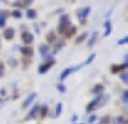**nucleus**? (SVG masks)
Instances as JSON below:
<instances>
[{"label":"nucleus","instance_id":"nucleus-28","mask_svg":"<svg viewBox=\"0 0 128 124\" xmlns=\"http://www.w3.org/2000/svg\"><path fill=\"white\" fill-rule=\"evenodd\" d=\"M115 121H116V123H118V124H125V120H124V118H122V117H118V118H116V120H115Z\"/></svg>","mask_w":128,"mask_h":124},{"label":"nucleus","instance_id":"nucleus-23","mask_svg":"<svg viewBox=\"0 0 128 124\" xmlns=\"http://www.w3.org/2000/svg\"><path fill=\"white\" fill-rule=\"evenodd\" d=\"M9 65H10V66H16V65H18V61H16L14 58H10V59H9Z\"/></svg>","mask_w":128,"mask_h":124},{"label":"nucleus","instance_id":"nucleus-17","mask_svg":"<svg viewBox=\"0 0 128 124\" xmlns=\"http://www.w3.org/2000/svg\"><path fill=\"white\" fill-rule=\"evenodd\" d=\"M86 36H88L86 33H82L79 38H76V41H75V42H76V43H81V42H84L85 39H86Z\"/></svg>","mask_w":128,"mask_h":124},{"label":"nucleus","instance_id":"nucleus-35","mask_svg":"<svg viewBox=\"0 0 128 124\" xmlns=\"http://www.w3.org/2000/svg\"><path fill=\"white\" fill-rule=\"evenodd\" d=\"M24 3H26V6L30 5V3H33V0H24Z\"/></svg>","mask_w":128,"mask_h":124},{"label":"nucleus","instance_id":"nucleus-24","mask_svg":"<svg viewBox=\"0 0 128 124\" xmlns=\"http://www.w3.org/2000/svg\"><path fill=\"white\" fill-rule=\"evenodd\" d=\"M127 42H128V36H125V38H122V39L118 41V45H124V43H127Z\"/></svg>","mask_w":128,"mask_h":124},{"label":"nucleus","instance_id":"nucleus-31","mask_svg":"<svg viewBox=\"0 0 128 124\" xmlns=\"http://www.w3.org/2000/svg\"><path fill=\"white\" fill-rule=\"evenodd\" d=\"M33 29H35V32H36V33H39V32H40V28H39L38 25H33Z\"/></svg>","mask_w":128,"mask_h":124},{"label":"nucleus","instance_id":"nucleus-29","mask_svg":"<svg viewBox=\"0 0 128 124\" xmlns=\"http://www.w3.org/2000/svg\"><path fill=\"white\" fill-rule=\"evenodd\" d=\"M48 41H49V42L55 41V35H53V33H49V38H48Z\"/></svg>","mask_w":128,"mask_h":124},{"label":"nucleus","instance_id":"nucleus-22","mask_svg":"<svg viewBox=\"0 0 128 124\" xmlns=\"http://www.w3.org/2000/svg\"><path fill=\"white\" fill-rule=\"evenodd\" d=\"M94 58H95V53H92V55H91V56H89V58H88L86 61H85V62H84V65H88V64H91Z\"/></svg>","mask_w":128,"mask_h":124},{"label":"nucleus","instance_id":"nucleus-6","mask_svg":"<svg viewBox=\"0 0 128 124\" xmlns=\"http://www.w3.org/2000/svg\"><path fill=\"white\" fill-rule=\"evenodd\" d=\"M53 64H55V61L52 59L49 64H43V65H40V66H39V74H45V72H46L48 69H49V68L53 65Z\"/></svg>","mask_w":128,"mask_h":124},{"label":"nucleus","instance_id":"nucleus-19","mask_svg":"<svg viewBox=\"0 0 128 124\" xmlns=\"http://www.w3.org/2000/svg\"><path fill=\"white\" fill-rule=\"evenodd\" d=\"M12 16H13V18H16V19H20V18H22V12H20V10H13Z\"/></svg>","mask_w":128,"mask_h":124},{"label":"nucleus","instance_id":"nucleus-11","mask_svg":"<svg viewBox=\"0 0 128 124\" xmlns=\"http://www.w3.org/2000/svg\"><path fill=\"white\" fill-rule=\"evenodd\" d=\"M36 16H38L36 10H33V9H28V10H26V18L28 19H35Z\"/></svg>","mask_w":128,"mask_h":124},{"label":"nucleus","instance_id":"nucleus-2","mask_svg":"<svg viewBox=\"0 0 128 124\" xmlns=\"http://www.w3.org/2000/svg\"><path fill=\"white\" fill-rule=\"evenodd\" d=\"M33 35L32 33H29V32H23L22 33V41H23V43H26V45H30L32 42H33Z\"/></svg>","mask_w":128,"mask_h":124},{"label":"nucleus","instance_id":"nucleus-4","mask_svg":"<svg viewBox=\"0 0 128 124\" xmlns=\"http://www.w3.org/2000/svg\"><path fill=\"white\" fill-rule=\"evenodd\" d=\"M72 72H75V66H70V68H66V69H64V72L60 74V77H59V79H60V81H64L65 78L68 77L69 74H72Z\"/></svg>","mask_w":128,"mask_h":124},{"label":"nucleus","instance_id":"nucleus-12","mask_svg":"<svg viewBox=\"0 0 128 124\" xmlns=\"http://www.w3.org/2000/svg\"><path fill=\"white\" fill-rule=\"evenodd\" d=\"M104 28H105V32H104V36H108L111 33V22L110 20H106L104 23Z\"/></svg>","mask_w":128,"mask_h":124},{"label":"nucleus","instance_id":"nucleus-20","mask_svg":"<svg viewBox=\"0 0 128 124\" xmlns=\"http://www.w3.org/2000/svg\"><path fill=\"white\" fill-rule=\"evenodd\" d=\"M121 79H122V82H124V84L128 82V74H127V71H124L121 74Z\"/></svg>","mask_w":128,"mask_h":124},{"label":"nucleus","instance_id":"nucleus-21","mask_svg":"<svg viewBox=\"0 0 128 124\" xmlns=\"http://www.w3.org/2000/svg\"><path fill=\"white\" fill-rule=\"evenodd\" d=\"M56 88H58L59 91H60V92H65V91H66V88H65V85H64V84H60V82H59L58 85H56Z\"/></svg>","mask_w":128,"mask_h":124},{"label":"nucleus","instance_id":"nucleus-18","mask_svg":"<svg viewBox=\"0 0 128 124\" xmlns=\"http://www.w3.org/2000/svg\"><path fill=\"white\" fill-rule=\"evenodd\" d=\"M75 28L74 26H69V29H68V32H66V38H70V35H74L75 33Z\"/></svg>","mask_w":128,"mask_h":124},{"label":"nucleus","instance_id":"nucleus-10","mask_svg":"<svg viewBox=\"0 0 128 124\" xmlns=\"http://www.w3.org/2000/svg\"><path fill=\"white\" fill-rule=\"evenodd\" d=\"M39 52L42 53V56H43V58H46L48 52H49V46H48V45H42V46L39 48Z\"/></svg>","mask_w":128,"mask_h":124},{"label":"nucleus","instance_id":"nucleus-1","mask_svg":"<svg viewBox=\"0 0 128 124\" xmlns=\"http://www.w3.org/2000/svg\"><path fill=\"white\" fill-rule=\"evenodd\" d=\"M89 12H91V7L89 6L84 7V9H79L78 10V19H79V22H84L86 19V16L89 15Z\"/></svg>","mask_w":128,"mask_h":124},{"label":"nucleus","instance_id":"nucleus-7","mask_svg":"<svg viewBox=\"0 0 128 124\" xmlns=\"http://www.w3.org/2000/svg\"><path fill=\"white\" fill-rule=\"evenodd\" d=\"M3 36H4L6 39H12L13 36H14V29H13V28H7V29L4 30Z\"/></svg>","mask_w":128,"mask_h":124},{"label":"nucleus","instance_id":"nucleus-15","mask_svg":"<svg viewBox=\"0 0 128 124\" xmlns=\"http://www.w3.org/2000/svg\"><path fill=\"white\" fill-rule=\"evenodd\" d=\"M96 36H98V32H94L92 38H91V39L88 41V46H89V48H91V46L94 45V43H95V41H96Z\"/></svg>","mask_w":128,"mask_h":124},{"label":"nucleus","instance_id":"nucleus-3","mask_svg":"<svg viewBox=\"0 0 128 124\" xmlns=\"http://www.w3.org/2000/svg\"><path fill=\"white\" fill-rule=\"evenodd\" d=\"M101 98H102V94H99V95H98V97H96V98H95L94 101H91V102L88 104V107H86V111H88V112H89V111H92L94 108L96 107V104H98L99 101H101Z\"/></svg>","mask_w":128,"mask_h":124},{"label":"nucleus","instance_id":"nucleus-16","mask_svg":"<svg viewBox=\"0 0 128 124\" xmlns=\"http://www.w3.org/2000/svg\"><path fill=\"white\" fill-rule=\"evenodd\" d=\"M60 112H62V104L59 102L58 105H56V110H55V117H59V115H60Z\"/></svg>","mask_w":128,"mask_h":124},{"label":"nucleus","instance_id":"nucleus-14","mask_svg":"<svg viewBox=\"0 0 128 124\" xmlns=\"http://www.w3.org/2000/svg\"><path fill=\"white\" fill-rule=\"evenodd\" d=\"M125 68H127V64L124 62L122 65H114L112 68H111V69H112V72L115 74V72H120V69H125Z\"/></svg>","mask_w":128,"mask_h":124},{"label":"nucleus","instance_id":"nucleus-25","mask_svg":"<svg viewBox=\"0 0 128 124\" xmlns=\"http://www.w3.org/2000/svg\"><path fill=\"white\" fill-rule=\"evenodd\" d=\"M96 120V115L95 114H92V115H89V118H88V123H94Z\"/></svg>","mask_w":128,"mask_h":124},{"label":"nucleus","instance_id":"nucleus-9","mask_svg":"<svg viewBox=\"0 0 128 124\" xmlns=\"http://www.w3.org/2000/svg\"><path fill=\"white\" fill-rule=\"evenodd\" d=\"M102 91H104V85H102V84H98V85H95V87H94L92 88V92L94 94H102Z\"/></svg>","mask_w":128,"mask_h":124},{"label":"nucleus","instance_id":"nucleus-36","mask_svg":"<svg viewBox=\"0 0 128 124\" xmlns=\"http://www.w3.org/2000/svg\"><path fill=\"white\" fill-rule=\"evenodd\" d=\"M0 102H2V100H0Z\"/></svg>","mask_w":128,"mask_h":124},{"label":"nucleus","instance_id":"nucleus-34","mask_svg":"<svg viewBox=\"0 0 128 124\" xmlns=\"http://www.w3.org/2000/svg\"><path fill=\"white\" fill-rule=\"evenodd\" d=\"M2 75H3V64L0 62V77H2Z\"/></svg>","mask_w":128,"mask_h":124},{"label":"nucleus","instance_id":"nucleus-26","mask_svg":"<svg viewBox=\"0 0 128 124\" xmlns=\"http://www.w3.org/2000/svg\"><path fill=\"white\" fill-rule=\"evenodd\" d=\"M62 46H64V42H59V43H56V49H55V52H58L59 49H62Z\"/></svg>","mask_w":128,"mask_h":124},{"label":"nucleus","instance_id":"nucleus-13","mask_svg":"<svg viewBox=\"0 0 128 124\" xmlns=\"http://www.w3.org/2000/svg\"><path fill=\"white\" fill-rule=\"evenodd\" d=\"M22 53L23 55H26V56H32L33 55V49L29 46H26V48H22Z\"/></svg>","mask_w":128,"mask_h":124},{"label":"nucleus","instance_id":"nucleus-5","mask_svg":"<svg viewBox=\"0 0 128 124\" xmlns=\"http://www.w3.org/2000/svg\"><path fill=\"white\" fill-rule=\"evenodd\" d=\"M35 98H36V92H32V94H30L29 97H28V98L23 101V108H28V107L32 104V101L35 100Z\"/></svg>","mask_w":128,"mask_h":124},{"label":"nucleus","instance_id":"nucleus-8","mask_svg":"<svg viewBox=\"0 0 128 124\" xmlns=\"http://www.w3.org/2000/svg\"><path fill=\"white\" fill-rule=\"evenodd\" d=\"M39 108H40V105H39V104H35V105H33V108H32V110L29 111V115H28V117H29V118H33L36 114H38Z\"/></svg>","mask_w":128,"mask_h":124},{"label":"nucleus","instance_id":"nucleus-32","mask_svg":"<svg viewBox=\"0 0 128 124\" xmlns=\"http://www.w3.org/2000/svg\"><path fill=\"white\" fill-rule=\"evenodd\" d=\"M46 110H48L46 105H43V107H42V115H45V114H46Z\"/></svg>","mask_w":128,"mask_h":124},{"label":"nucleus","instance_id":"nucleus-30","mask_svg":"<svg viewBox=\"0 0 128 124\" xmlns=\"http://www.w3.org/2000/svg\"><path fill=\"white\" fill-rule=\"evenodd\" d=\"M122 100H124V102L127 104V91H124V92H122Z\"/></svg>","mask_w":128,"mask_h":124},{"label":"nucleus","instance_id":"nucleus-27","mask_svg":"<svg viewBox=\"0 0 128 124\" xmlns=\"http://www.w3.org/2000/svg\"><path fill=\"white\" fill-rule=\"evenodd\" d=\"M4 25H6V19L0 18V28H4Z\"/></svg>","mask_w":128,"mask_h":124},{"label":"nucleus","instance_id":"nucleus-33","mask_svg":"<svg viewBox=\"0 0 128 124\" xmlns=\"http://www.w3.org/2000/svg\"><path fill=\"white\" fill-rule=\"evenodd\" d=\"M6 16H7V12H6V10H3V12L0 13V18H6Z\"/></svg>","mask_w":128,"mask_h":124}]
</instances>
